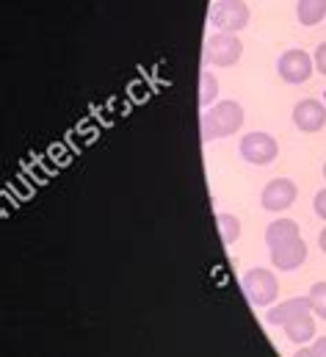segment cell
Returning <instances> with one entry per match:
<instances>
[{
    "label": "cell",
    "instance_id": "obj_1",
    "mask_svg": "<svg viewBox=\"0 0 326 357\" xmlns=\"http://www.w3.org/2000/svg\"><path fill=\"white\" fill-rule=\"evenodd\" d=\"M244 105L238 100H222L216 105H210L202 114V139L213 142V139H227L235 136L244 128Z\"/></svg>",
    "mask_w": 326,
    "mask_h": 357
},
{
    "label": "cell",
    "instance_id": "obj_2",
    "mask_svg": "<svg viewBox=\"0 0 326 357\" xmlns=\"http://www.w3.org/2000/svg\"><path fill=\"white\" fill-rule=\"evenodd\" d=\"M244 56V42L238 33H213L205 42V67H233Z\"/></svg>",
    "mask_w": 326,
    "mask_h": 357
},
{
    "label": "cell",
    "instance_id": "obj_3",
    "mask_svg": "<svg viewBox=\"0 0 326 357\" xmlns=\"http://www.w3.org/2000/svg\"><path fill=\"white\" fill-rule=\"evenodd\" d=\"M249 6L244 0H216L210 8V25L219 33H238L249 25Z\"/></svg>",
    "mask_w": 326,
    "mask_h": 357
},
{
    "label": "cell",
    "instance_id": "obj_4",
    "mask_svg": "<svg viewBox=\"0 0 326 357\" xmlns=\"http://www.w3.org/2000/svg\"><path fill=\"white\" fill-rule=\"evenodd\" d=\"M241 288L246 291V296H249V302H251L254 307H268V305L277 299V294H279L277 274L260 266L246 271L244 280H241Z\"/></svg>",
    "mask_w": 326,
    "mask_h": 357
},
{
    "label": "cell",
    "instance_id": "obj_5",
    "mask_svg": "<svg viewBox=\"0 0 326 357\" xmlns=\"http://www.w3.org/2000/svg\"><path fill=\"white\" fill-rule=\"evenodd\" d=\"M241 158L251 167H268L277 161L279 155V144L271 133H263V130H254V133H246L241 139Z\"/></svg>",
    "mask_w": 326,
    "mask_h": 357
},
{
    "label": "cell",
    "instance_id": "obj_6",
    "mask_svg": "<svg viewBox=\"0 0 326 357\" xmlns=\"http://www.w3.org/2000/svg\"><path fill=\"white\" fill-rule=\"evenodd\" d=\"M277 73H279V78L285 84H307L313 78V73H316V61H313V56L307 50L290 47V50H285L279 56Z\"/></svg>",
    "mask_w": 326,
    "mask_h": 357
},
{
    "label": "cell",
    "instance_id": "obj_7",
    "mask_svg": "<svg viewBox=\"0 0 326 357\" xmlns=\"http://www.w3.org/2000/svg\"><path fill=\"white\" fill-rule=\"evenodd\" d=\"M296 197H299V188H296L293 180L274 178L263 185V191H260V205H263L265 211H271V213H282V211H288V208L296 202Z\"/></svg>",
    "mask_w": 326,
    "mask_h": 357
},
{
    "label": "cell",
    "instance_id": "obj_8",
    "mask_svg": "<svg viewBox=\"0 0 326 357\" xmlns=\"http://www.w3.org/2000/svg\"><path fill=\"white\" fill-rule=\"evenodd\" d=\"M268 252H271L274 268H279V271H293V268H299L307 261V244H304L302 236L288 238V241H279V244L268 247Z\"/></svg>",
    "mask_w": 326,
    "mask_h": 357
},
{
    "label": "cell",
    "instance_id": "obj_9",
    "mask_svg": "<svg viewBox=\"0 0 326 357\" xmlns=\"http://www.w3.org/2000/svg\"><path fill=\"white\" fill-rule=\"evenodd\" d=\"M293 125L302 130V133H318L324 130L326 125V105L321 100H299L293 105Z\"/></svg>",
    "mask_w": 326,
    "mask_h": 357
},
{
    "label": "cell",
    "instance_id": "obj_10",
    "mask_svg": "<svg viewBox=\"0 0 326 357\" xmlns=\"http://www.w3.org/2000/svg\"><path fill=\"white\" fill-rule=\"evenodd\" d=\"M304 313H313L310 299H307V296H296V299H285V302L274 305V307L265 313V321L274 324V327H285L290 319L304 316Z\"/></svg>",
    "mask_w": 326,
    "mask_h": 357
},
{
    "label": "cell",
    "instance_id": "obj_11",
    "mask_svg": "<svg viewBox=\"0 0 326 357\" xmlns=\"http://www.w3.org/2000/svg\"><path fill=\"white\" fill-rule=\"evenodd\" d=\"M282 330H285L288 341H293L296 347H307L316 338V319H313V313H304V316L290 319Z\"/></svg>",
    "mask_w": 326,
    "mask_h": 357
},
{
    "label": "cell",
    "instance_id": "obj_12",
    "mask_svg": "<svg viewBox=\"0 0 326 357\" xmlns=\"http://www.w3.org/2000/svg\"><path fill=\"white\" fill-rule=\"evenodd\" d=\"M326 17V0H299L296 3V20L304 28H316L318 22H324Z\"/></svg>",
    "mask_w": 326,
    "mask_h": 357
},
{
    "label": "cell",
    "instance_id": "obj_13",
    "mask_svg": "<svg viewBox=\"0 0 326 357\" xmlns=\"http://www.w3.org/2000/svg\"><path fill=\"white\" fill-rule=\"evenodd\" d=\"M299 236V225L293 219H274L268 227H265V244L274 247L279 241H288V238H296Z\"/></svg>",
    "mask_w": 326,
    "mask_h": 357
},
{
    "label": "cell",
    "instance_id": "obj_14",
    "mask_svg": "<svg viewBox=\"0 0 326 357\" xmlns=\"http://www.w3.org/2000/svg\"><path fill=\"white\" fill-rule=\"evenodd\" d=\"M216 97H219V81H216V75L210 70H202V75H199V105L208 111Z\"/></svg>",
    "mask_w": 326,
    "mask_h": 357
},
{
    "label": "cell",
    "instance_id": "obj_15",
    "mask_svg": "<svg viewBox=\"0 0 326 357\" xmlns=\"http://www.w3.org/2000/svg\"><path fill=\"white\" fill-rule=\"evenodd\" d=\"M216 222H219L222 241H224V244H235L238 236H241V219H238L235 213H219Z\"/></svg>",
    "mask_w": 326,
    "mask_h": 357
},
{
    "label": "cell",
    "instance_id": "obj_16",
    "mask_svg": "<svg viewBox=\"0 0 326 357\" xmlns=\"http://www.w3.org/2000/svg\"><path fill=\"white\" fill-rule=\"evenodd\" d=\"M307 299H310L313 313H316L318 319H324V321H326V282H316V285L310 288Z\"/></svg>",
    "mask_w": 326,
    "mask_h": 357
},
{
    "label": "cell",
    "instance_id": "obj_17",
    "mask_svg": "<svg viewBox=\"0 0 326 357\" xmlns=\"http://www.w3.org/2000/svg\"><path fill=\"white\" fill-rule=\"evenodd\" d=\"M293 357H326V335L324 338H316L313 347H302Z\"/></svg>",
    "mask_w": 326,
    "mask_h": 357
},
{
    "label": "cell",
    "instance_id": "obj_18",
    "mask_svg": "<svg viewBox=\"0 0 326 357\" xmlns=\"http://www.w3.org/2000/svg\"><path fill=\"white\" fill-rule=\"evenodd\" d=\"M313 61H316V73L326 75V42H321V45L316 47V56H313Z\"/></svg>",
    "mask_w": 326,
    "mask_h": 357
},
{
    "label": "cell",
    "instance_id": "obj_19",
    "mask_svg": "<svg viewBox=\"0 0 326 357\" xmlns=\"http://www.w3.org/2000/svg\"><path fill=\"white\" fill-rule=\"evenodd\" d=\"M313 208H316V216L326 222V188H321V191L316 194V199H313Z\"/></svg>",
    "mask_w": 326,
    "mask_h": 357
},
{
    "label": "cell",
    "instance_id": "obj_20",
    "mask_svg": "<svg viewBox=\"0 0 326 357\" xmlns=\"http://www.w3.org/2000/svg\"><path fill=\"white\" fill-rule=\"evenodd\" d=\"M318 244H321V252L326 255V227L321 230V236H318Z\"/></svg>",
    "mask_w": 326,
    "mask_h": 357
},
{
    "label": "cell",
    "instance_id": "obj_21",
    "mask_svg": "<svg viewBox=\"0 0 326 357\" xmlns=\"http://www.w3.org/2000/svg\"><path fill=\"white\" fill-rule=\"evenodd\" d=\"M324 178H326V164H324Z\"/></svg>",
    "mask_w": 326,
    "mask_h": 357
}]
</instances>
